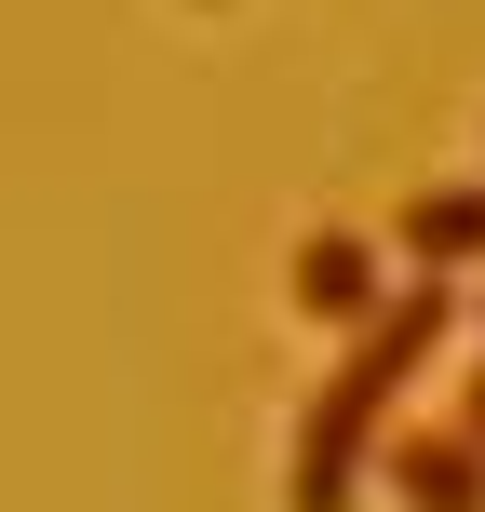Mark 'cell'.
I'll use <instances>...</instances> for the list:
<instances>
[{
    "label": "cell",
    "instance_id": "obj_6",
    "mask_svg": "<svg viewBox=\"0 0 485 512\" xmlns=\"http://www.w3.org/2000/svg\"><path fill=\"white\" fill-rule=\"evenodd\" d=\"M472 324H485V310H472Z\"/></svg>",
    "mask_w": 485,
    "mask_h": 512
},
{
    "label": "cell",
    "instance_id": "obj_4",
    "mask_svg": "<svg viewBox=\"0 0 485 512\" xmlns=\"http://www.w3.org/2000/svg\"><path fill=\"white\" fill-rule=\"evenodd\" d=\"M391 243H405V270H485V176L418 189V203L391 216Z\"/></svg>",
    "mask_w": 485,
    "mask_h": 512
},
{
    "label": "cell",
    "instance_id": "obj_3",
    "mask_svg": "<svg viewBox=\"0 0 485 512\" xmlns=\"http://www.w3.org/2000/svg\"><path fill=\"white\" fill-rule=\"evenodd\" d=\"M378 472H391V499H405V512H485V445L459 432V418H418V432H391V445H378Z\"/></svg>",
    "mask_w": 485,
    "mask_h": 512
},
{
    "label": "cell",
    "instance_id": "obj_2",
    "mask_svg": "<svg viewBox=\"0 0 485 512\" xmlns=\"http://www.w3.org/2000/svg\"><path fill=\"white\" fill-rule=\"evenodd\" d=\"M283 283H297V324H337V337H364V324L391 310V270H378V243H364V230H310Z\"/></svg>",
    "mask_w": 485,
    "mask_h": 512
},
{
    "label": "cell",
    "instance_id": "obj_5",
    "mask_svg": "<svg viewBox=\"0 0 485 512\" xmlns=\"http://www.w3.org/2000/svg\"><path fill=\"white\" fill-rule=\"evenodd\" d=\"M459 432H472V445H485V364H472V391H459Z\"/></svg>",
    "mask_w": 485,
    "mask_h": 512
},
{
    "label": "cell",
    "instance_id": "obj_1",
    "mask_svg": "<svg viewBox=\"0 0 485 512\" xmlns=\"http://www.w3.org/2000/svg\"><path fill=\"white\" fill-rule=\"evenodd\" d=\"M445 324H459V283H445V270L391 283V310L351 337V351H337V378L310 391V418H297V459H283V512H351V499H364L378 418L418 391V364L445 351Z\"/></svg>",
    "mask_w": 485,
    "mask_h": 512
}]
</instances>
